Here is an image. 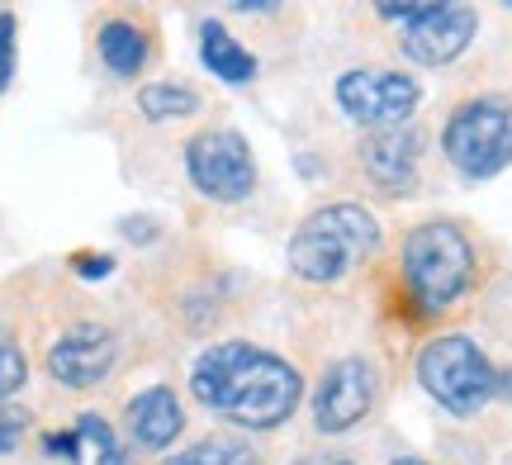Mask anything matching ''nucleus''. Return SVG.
Here are the masks:
<instances>
[{
	"label": "nucleus",
	"instance_id": "obj_1",
	"mask_svg": "<svg viewBox=\"0 0 512 465\" xmlns=\"http://www.w3.org/2000/svg\"><path fill=\"white\" fill-rule=\"evenodd\" d=\"M0 290L24 318V337L34 352V380L53 404L95 409L110 404L147 371H176L143 333L138 314L119 290L81 285L62 261H34L0 280Z\"/></svg>",
	"mask_w": 512,
	"mask_h": 465
},
{
	"label": "nucleus",
	"instance_id": "obj_2",
	"mask_svg": "<svg viewBox=\"0 0 512 465\" xmlns=\"http://www.w3.org/2000/svg\"><path fill=\"white\" fill-rule=\"evenodd\" d=\"M503 280V247L465 214H422L389 228L384 261L366 280L370 337L389 366H413L427 337L475 318Z\"/></svg>",
	"mask_w": 512,
	"mask_h": 465
},
{
	"label": "nucleus",
	"instance_id": "obj_3",
	"mask_svg": "<svg viewBox=\"0 0 512 465\" xmlns=\"http://www.w3.org/2000/svg\"><path fill=\"white\" fill-rule=\"evenodd\" d=\"M119 295L152 337L162 366L181 371L185 356L247 333L266 314L271 280L242 266L214 233L171 224L119 271Z\"/></svg>",
	"mask_w": 512,
	"mask_h": 465
},
{
	"label": "nucleus",
	"instance_id": "obj_4",
	"mask_svg": "<svg viewBox=\"0 0 512 465\" xmlns=\"http://www.w3.org/2000/svg\"><path fill=\"white\" fill-rule=\"evenodd\" d=\"M119 167L128 186L176 205L181 224L204 228V233L223 224L256 228V214L271 200L252 138L228 114L195 129L147 138V143H128L119 148Z\"/></svg>",
	"mask_w": 512,
	"mask_h": 465
},
{
	"label": "nucleus",
	"instance_id": "obj_5",
	"mask_svg": "<svg viewBox=\"0 0 512 465\" xmlns=\"http://www.w3.org/2000/svg\"><path fill=\"white\" fill-rule=\"evenodd\" d=\"M185 399L204 428H228L271 442L309 404V371L266 337L238 333L209 342L181 366Z\"/></svg>",
	"mask_w": 512,
	"mask_h": 465
},
{
	"label": "nucleus",
	"instance_id": "obj_6",
	"mask_svg": "<svg viewBox=\"0 0 512 465\" xmlns=\"http://www.w3.org/2000/svg\"><path fill=\"white\" fill-rule=\"evenodd\" d=\"M389 224L356 195H318L285 233V285L290 299H356L384 261Z\"/></svg>",
	"mask_w": 512,
	"mask_h": 465
},
{
	"label": "nucleus",
	"instance_id": "obj_7",
	"mask_svg": "<svg viewBox=\"0 0 512 465\" xmlns=\"http://www.w3.org/2000/svg\"><path fill=\"white\" fill-rule=\"evenodd\" d=\"M413 385L460 428H498L512 423V356L489 352L475 333L427 337L413 352Z\"/></svg>",
	"mask_w": 512,
	"mask_h": 465
},
{
	"label": "nucleus",
	"instance_id": "obj_8",
	"mask_svg": "<svg viewBox=\"0 0 512 465\" xmlns=\"http://www.w3.org/2000/svg\"><path fill=\"white\" fill-rule=\"evenodd\" d=\"M484 15L460 0H380L347 10V34L375 43L408 72H451L475 48Z\"/></svg>",
	"mask_w": 512,
	"mask_h": 465
},
{
	"label": "nucleus",
	"instance_id": "obj_9",
	"mask_svg": "<svg viewBox=\"0 0 512 465\" xmlns=\"http://www.w3.org/2000/svg\"><path fill=\"white\" fill-rule=\"evenodd\" d=\"M437 162L460 181H494L512 167V76L470 72L432 119Z\"/></svg>",
	"mask_w": 512,
	"mask_h": 465
},
{
	"label": "nucleus",
	"instance_id": "obj_10",
	"mask_svg": "<svg viewBox=\"0 0 512 465\" xmlns=\"http://www.w3.org/2000/svg\"><path fill=\"white\" fill-rule=\"evenodd\" d=\"M437 157V138L427 119L399 124V129L351 133L347 148L323 162H299L309 171H323L332 181H342V195H356L366 205H408L427 190V171Z\"/></svg>",
	"mask_w": 512,
	"mask_h": 465
},
{
	"label": "nucleus",
	"instance_id": "obj_11",
	"mask_svg": "<svg viewBox=\"0 0 512 465\" xmlns=\"http://www.w3.org/2000/svg\"><path fill=\"white\" fill-rule=\"evenodd\" d=\"M219 114H228L219 86L185 72H162L143 86H133V91L95 95L91 110L81 114V129L105 133L114 148H128V143H147V138H162V133L209 124Z\"/></svg>",
	"mask_w": 512,
	"mask_h": 465
},
{
	"label": "nucleus",
	"instance_id": "obj_12",
	"mask_svg": "<svg viewBox=\"0 0 512 465\" xmlns=\"http://www.w3.org/2000/svg\"><path fill=\"white\" fill-rule=\"evenodd\" d=\"M166 53V24L143 0H105L81 19V62L95 95H119L162 76Z\"/></svg>",
	"mask_w": 512,
	"mask_h": 465
},
{
	"label": "nucleus",
	"instance_id": "obj_13",
	"mask_svg": "<svg viewBox=\"0 0 512 465\" xmlns=\"http://www.w3.org/2000/svg\"><path fill=\"white\" fill-rule=\"evenodd\" d=\"M328 105L337 124L351 133H375V129H399L422 119L427 105V86L418 72H408L389 57H356L328 81Z\"/></svg>",
	"mask_w": 512,
	"mask_h": 465
},
{
	"label": "nucleus",
	"instance_id": "obj_14",
	"mask_svg": "<svg viewBox=\"0 0 512 465\" xmlns=\"http://www.w3.org/2000/svg\"><path fill=\"white\" fill-rule=\"evenodd\" d=\"M110 418L119 437H124L128 456L138 465L162 461L166 451H176L200 428V418L185 399L181 371H147L138 375L128 390H119L110 399Z\"/></svg>",
	"mask_w": 512,
	"mask_h": 465
},
{
	"label": "nucleus",
	"instance_id": "obj_15",
	"mask_svg": "<svg viewBox=\"0 0 512 465\" xmlns=\"http://www.w3.org/2000/svg\"><path fill=\"white\" fill-rule=\"evenodd\" d=\"M219 15L266 62V72L290 62L299 53V38L309 34V10L290 5V0H228V5H219Z\"/></svg>",
	"mask_w": 512,
	"mask_h": 465
},
{
	"label": "nucleus",
	"instance_id": "obj_16",
	"mask_svg": "<svg viewBox=\"0 0 512 465\" xmlns=\"http://www.w3.org/2000/svg\"><path fill=\"white\" fill-rule=\"evenodd\" d=\"M190 15V34H195V57H200V67L219 86H238V91H247V86H261L266 81V62L242 43L238 34H233V24L219 15V5H190L185 10Z\"/></svg>",
	"mask_w": 512,
	"mask_h": 465
},
{
	"label": "nucleus",
	"instance_id": "obj_17",
	"mask_svg": "<svg viewBox=\"0 0 512 465\" xmlns=\"http://www.w3.org/2000/svg\"><path fill=\"white\" fill-rule=\"evenodd\" d=\"M152 465H280V447L228 428H195L176 451H166Z\"/></svg>",
	"mask_w": 512,
	"mask_h": 465
},
{
	"label": "nucleus",
	"instance_id": "obj_18",
	"mask_svg": "<svg viewBox=\"0 0 512 465\" xmlns=\"http://www.w3.org/2000/svg\"><path fill=\"white\" fill-rule=\"evenodd\" d=\"M29 385H34V352L24 337V318L0 290V404H19Z\"/></svg>",
	"mask_w": 512,
	"mask_h": 465
},
{
	"label": "nucleus",
	"instance_id": "obj_19",
	"mask_svg": "<svg viewBox=\"0 0 512 465\" xmlns=\"http://www.w3.org/2000/svg\"><path fill=\"white\" fill-rule=\"evenodd\" d=\"M62 266H67V276L81 280V285H105L110 276L124 271L119 257H114V252H100V247H76V252L62 257Z\"/></svg>",
	"mask_w": 512,
	"mask_h": 465
},
{
	"label": "nucleus",
	"instance_id": "obj_20",
	"mask_svg": "<svg viewBox=\"0 0 512 465\" xmlns=\"http://www.w3.org/2000/svg\"><path fill=\"white\" fill-rule=\"evenodd\" d=\"M15 72H19V15L0 10V95L10 91Z\"/></svg>",
	"mask_w": 512,
	"mask_h": 465
},
{
	"label": "nucleus",
	"instance_id": "obj_21",
	"mask_svg": "<svg viewBox=\"0 0 512 465\" xmlns=\"http://www.w3.org/2000/svg\"><path fill=\"white\" fill-rule=\"evenodd\" d=\"M280 465H361V461L342 442H309L304 451H294L290 461H280Z\"/></svg>",
	"mask_w": 512,
	"mask_h": 465
},
{
	"label": "nucleus",
	"instance_id": "obj_22",
	"mask_svg": "<svg viewBox=\"0 0 512 465\" xmlns=\"http://www.w3.org/2000/svg\"><path fill=\"white\" fill-rule=\"evenodd\" d=\"M389 465H437L432 456H418V451H399V456H389Z\"/></svg>",
	"mask_w": 512,
	"mask_h": 465
},
{
	"label": "nucleus",
	"instance_id": "obj_23",
	"mask_svg": "<svg viewBox=\"0 0 512 465\" xmlns=\"http://www.w3.org/2000/svg\"><path fill=\"white\" fill-rule=\"evenodd\" d=\"M0 242H5V219H0Z\"/></svg>",
	"mask_w": 512,
	"mask_h": 465
}]
</instances>
